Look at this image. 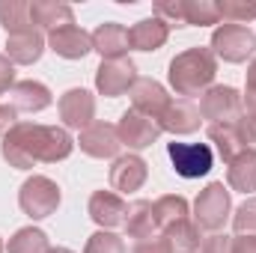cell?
Returning a JSON list of instances; mask_svg holds the SVG:
<instances>
[{
  "instance_id": "cell-19",
  "label": "cell",
  "mask_w": 256,
  "mask_h": 253,
  "mask_svg": "<svg viewBox=\"0 0 256 253\" xmlns=\"http://www.w3.org/2000/svg\"><path fill=\"white\" fill-rule=\"evenodd\" d=\"M30 15H33V27L36 30H57V27H68L74 24V12L72 6L57 3V0H33L30 3Z\"/></svg>"
},
{
  "instance_id": "cell-26",
  "label": "cell",
  "mask_w": 256,
  "mask_h": 253,
  "mask_svg": "<svg viewBox=\"0 0 256 253\" xmlns=\"http://www.w3.org/2000/svg\"><path fill=\"white\" fill-rule=\"evenodd\" d=\"M152 214H155V226H164L170 230L173 224L185 220L188 218V200L179 196V194H167V196H158L152 202Z\"/></svg>"
},
{
  "instance_id": "cell-25",
  "label": "cell",
  "mask_w": 256,
  "mask_h": 253,
  "mask_svg": "<svg viewBox=\"0 0 256 253\" xmlns=\"http://www.w3.org/2000/svg\"><path fill=\"white\" fill-rule=\"evenodd\" d=\"M126 232L131 238H149L155 236V214H152V202L149 200H137L131 202L126 212V220H122Z\"/></svg>"
},
{
  "instance_id": "cell-38",
  "label": "cell",
  "mask_w": 256,
  "mask_h": 253,
  "mask_svg": "<svg viewBox=\"0 0 256 253\" xmlns=\"http://www.w3.org/2000/svg\"><path fill=\"white\" fill-rule=\"evenodd\" d=\"M232 253H256V236H238V238H232Z\"/></svg>"
},
{
  "instance_id": "cell-5",
  "label": "cell",
  "mask_w": 256,
  "mask_h": 253,
  "mask_svg": "<svg viewBox=\"0 0 256 253\" xmlns=\"http://www.w3.org/2000/svg\"><path fill=\"white\" fill-rule=\"evenodd\" d=\"M230 212H232L230 190L224 188V182H212V185H206V188L200 190V196L194 202V224L200 230L214 232V230H220L226 224Z\"/></svg>"
},
{
  "instance_id": "cell-11",
  "label": "cell",
  "mask_w": 256,
  "mask_h": 253,
  "mask_svg": "<svg viewBox=\"0 0 256 253\" xmlns=\"http://www.w3.org/2000/svg\"><path fill=\"white\" fill-rule=\"evenodd\" d=\"M48 48L63 57V60H84L92 51V33L68 24V27H57L48 33Z\"/></svg>"
},
{
  "instance_id": "cell-6",
  "label": "cell",
  "mask_w": 256,
  "mask_h": 253,
  "mask_svg": "<svg viewBox=\"0 0 256 253\" xmlns=\"http://www.w3.org/2000/svg\"><path fill=\"white\" fill-rule=\"evenodd\" d=\"M200 114L212 126H218V122H236L244 114V104H242V96H238L236 86H224L220 84V86H208L202 92Z\"/></svg>"
},
{
  "instance_id": "cell-1",
  "label": "cell",
  "mask_w": 256,
  "mask_h": 253,
  "mask_svg": "<svg viewBox=\"0 0 256 253\" xmlns=\"http://www.w3.org/2000/svg\"><path fill=\"white\" fill-rule=\"evenodd\" d=\"M74 149V140L66 128L36 126V122H15L3 137V158L15 170H33V164H57L66 161Z\"/></svg>"
},
{
  "instance_id": "cell-14",
  "label": "cell",
  "mask_w": 256,
  "mask_h": 253,
  "mask_svg": "<svg viewBox=\"0 0 256 253\" xmlns=\"http://www.w3.org/2000/svg\"><path fill=\"white\" fill-rule=\"evenodd\" d=\"M146 176H149V167L140 155H120L110 167V185L120 194L140 190L146 185Z\"/></svg>"
},
{
  "instance_id": "cell-20",
  "label": "cell",
  "mask_w": 256,
  "mask_h": 253,
  "mask_svg": "<svg viewBox=\"0 0 256 253\" xmlns=\"http://www.w3.org/2000/svg\"><path fill=\"white\" fill-rule=\"evenodd\" d=\"M167 36H170V27L161 18H155V15L137 21L128 30V39H131V48L134 51H158V48H164Z\"/></svg>"
},
{
  "instance_id": "cell-4",
  "label": "cell",
  "mask_w": 256,
  "mask_h": 253,
  "mask_svg": "<svg viewBox=\"0 0 256 253\" xmlns=\"http://www.w3.org/2000/svg\"><path fill=\"white\" fill-rule=\"evenodd\" d=\"M18 206L27 218L33 220H42V218H51L60 206V188L54 179L48 176H30L21 190H18Z\"/></svg>"
},
{
  "instance_id": "cell-35",
  "label": "cell",
  "mask_w": 256,
  "mask_h": 253,
  "mask_svg": "<svg viewBox=\"0 0 256 253\" xmlns=\"http://www.w3.org/2000/svg\"><path fill=\"white\" fill-rule=\"evenodd\" d=\"M202 253H232V236L214 232L202 242Z\"/></svg>"
},
{
  "instance_id": "cell-29",
  "label": "cell",
  "mask_w": 256,
  "mask_h": 253,
  "mask_svg": "<svg viewBox=\"0 0 256 253\" xmlns=\"http://www.w3.org/2000/svg\"><path fill=\"white\" fill-rule=\"evenodd\" d=\"M167 238H170L176 253H194L200 248V226L185 218V220H179V224H173L167 230Z\"/></svg>"
},
{
  "instance_id": "cell-15",
  "label": "cell",
  "mask_w": 256,
  "mask_h": 253,
  "mask_svg": "<svg viewBox=\"0 0 256 253\" xmlns=\"http://www.w3.org/2000/svg\"><path fill=\"white\" fill-rule=\"evenodd\" d=\"M86 212H90V218H92L102 230H110V226H120V224L126 220L128 206L122 202V196L114 194V190H96V194L90 196Z\"/></svg>"
},
{
  "instance_id": "cell-13",
  "label": "cell",
  "mask_w": 256,
  "mask_h": 253,
  "mask_svg": "<svg viewBox=\"0 0 256 253\" xmlns=\"http://www.w3.org/2000/svg\"><path fill=\"white\" fill-rule=\"evenodd\" d=\"M80 152H86L90 158H116L120 152V134H116V126L110 122H92L90 128L80 131Z\"/></svg>"
},
{
  "instance_id": "cell-18",
  "label": "cell",
  "mask_w": 256,
  "mask_h": 253,
  "mask_svg": "<svg viewBox=\"0 0 256 253\" xmlns=\"http://www.w3.org/2000/svg\"><path fill=\"white\" fill-rule=\"evenodd\" d=\"M200 122H202V114H200V108L194 102H188V98L170 102V108L158 120L161 131H170V134H194L200 128Z\"/></svg>"
},
{
  "instance_id": "cell-30",
  "label": "cell",
  "mask_w": 256,
  "mask_h": 253,
  "mask_svg": "<svg viewBox=\"0 0 256 253\" xmlns=\"http://www.w3.org/2000/svg\"><path fill=\"white\" fill-rule=\"evenodd\" d=\"M84 253H126V244H122L120 236H114V232H108V230H98V232H92V236L86 238Z\"/></svg>"
},
{
  "instance_id": "cell-17",
  "label": "cell",
  "mask_w": 256,
  "mask_h": 253,
  "mask_svg": "<svg viewBox=\"0 0 256 253\" xmlns=\"http://www.w3.org/2000/svg\"><path fill=\"white\" fill-rule=\"evenodd\" d=\"M45 45H48V39L39 30L12 33V36H6V57L18 66H33L45 54Z\"/></svg>"
},
{
  "instance_id": "cell-32",
  "label": "cell",
  "mask_w": 256,
  "mask_h": 253,
  "mask_svg": "<svg viewBox=\"0 0 256 253\" xmlns=\"http://www.w3.org/2000/svg\"><path fill=\"white\" fill-rule=\"evenodd\" d=\"M232 226H236L238 236H256V196L244 200V202L236 208V214H232Z\"/></svg>"
},
{
  "instance_id": "cell-27",
  "label": "cell",
  "mask_w": 256,
  "mask_h": 253,
  "mask_svg": "<svg viewBox=\"0 0 256 253\" xmlns=\"http://www.w3.org/2000/svg\"><path fill=\"white\" fill-rule=\"evenodd\" d=\"M48 236L36 226H21L12 238H9V253H48Z\"/></svg>"
},
{
  "instance_id": "cell-40",
  "label": "cell",
  "mask_w": 256,
  "mask_h": 253,
  "mask_svg": "<svg viewBox=\"0 0 256 253\" xmlns=\"http://www.w3.org/2000/svg\"><path fill=\"white\" fill-rule=\"evenodd\" d=\"M0 253H3V242H0Z\"/></svg>"
},
{
  "instance_id": "cell-23",
  "label": "cell",
  "mask_w": 256,
  "mask_h": 253,
  "mask_svg": "<svg viewBox=\"0 0 256 253\" xmlns=\"http://www.w3.org/2000/svg\"><path fill=\"white\" fill-rule=\"evenodd\" d=\"M208 140L214 143L218 155H220L226 164H230L238 152L248 149L244 140H242V134H238V126H236V122H218V126H208Z\"/></svg>"
},
{
  "instance_id": "cell-33",
  "label": "cell",
  "mask_w": 256,
  "mask_h": 253,
  "mask_svg": "<svg viewBox=\"0 0 256 253\" xmlns=\"http://www.w3.org/2000/svg\"><path fill=\"white\" fill-rule=\"evenodd\" d=\"M131 253H173V244L167 236H149V238H140Z\"/></svg>"
},
{
  "instance_id": "cell-24",
  "label": "cell",
  "mask_w": 256,
  "mask_h": 253,
  "mask_svg": "<svg viewBox=\"0 0 256 253\" xmlns=\"http://www.w3.org/2000/svg\"><path fill=\"white\" fill-rule=\"evenodd\" d=\"M0 27L9 36L36 30L33 27V15H30V3L27 0H0Z\"/></svg>"
},
{
  "instance_id": "cell-12",
  "label": "cell",
  "mask_w": 256,
  "mask_h": 253,
  "mask_svg": "<svg viewBox=\"0 0 256 253\" xmlns=\"http://www.w3.org/2000/svg\"><path fill=\"white\" fill-rule=\"evenodd\" d=\"M60 120H63L66 128H90L92 120H96V98L92 92L74 86L63 92L60 98Z\"/></svg>"
},
{
  "instance_id": "cell-21",
  "label": "cell",
  "mask_w": 256,
  "mask_h": 253,
  "mask_svg": "<svg viewBox=\"0 0 256 253\" xmlns=\"http://www.w3.org/2000/svg\"><path fill=\"white\" fill-rule=\"evenodd\" d=\"M9 96H12V108L24 110V114H39L54 102L51 90L45 84H39V80H18Z\"/></svg>"
},
{
  "instance_id": "cell-3",
  "label": "cell",
  "mask_w": 256,
  "mask_h": 253,
  "mask_svg": "<svg viewBox=\"0 0 256 253\" xmlns=\"http://www.w3.org/2000/svg\"><path fill=\"white\" fill-rule=\"evenodd\" d=\"M256 51V33L244 24H220L212 33V54L224 63H244Z\"/></svg>"
},
{
  "instance_id": "cell-7",
  "label": "cell",
  "mask_w": 256,
  "mask_h": 253,
  "mask_svg": "<svg viewBox=\"0 0 256 253\" xmlns=\"http://www.w3.org/2000/svg\"><path fill=\"white\" fill-rule=\"evenodd\" d=\"M167 155H170L173 170L182 179H200L214 164V152H212L208 143H170Z\"/></svg>"
},
{
  "instance_id": "cell-9",
  "label": "cell",
  "mask_w": 256,
  "mask_h": 253,
  "mask_svg": "<svg viewBox=\"0 0 256 253\" xmlns=\"http://www.w3.org/2000/svg\"><path fill=\"white\" fill-rule=\"evenodd\" d=\"M116 134H120V143L128 146V149H146L161 137V126L152 116H143V114H137L131 108V110L122 114V120L116 126Z\"/></svg>"
},
{
  "instance_id": "cell-8",
  "label": "cell",
  "mask_w": 256,
  "mask_h": 253,
  "mask_svg": "<svg viewBox=\"0 0 256 253\" xmlns=\"http://www.w3.org/2000/svg\"><path fill=\"white\" fill-rule=\"evenodd\" d=\"M137 80V66L131 57H120V60H102L96 68V90L108 98H116L128 92Z\"/></svg>"
},
{
  "instance_id": "cell-31",
  "label": "cell",
  "mask_w": 256,
  "mask_h": 253,
  "mask_svg": "<svg viewBox=\"0 0 256 253\" xmlns=\"http://www.w3.org/2000/svg\"><path fill=\"white\" fill-rule=\"evenodd\" d=\"M218 9H220V18H226L230 24H242V21L256 18V3H244V0H220Z\"/></svg>"
},
{
  "instance_id": "cell-34",
  "label": "cell",
  "mask_w": 256,
  "mask_h": 253,
  "mask_svg": "<svg viewBox=\"0 0 256 253\" xmlns=\"http://www.w3.org/2000/svg\"><path fill=\"white\" fill-rule=\"evenodd\" d=\"M242 104H244V114L248 116H256V57L248 66V92H244Z\"/></svg>"
},
{
  "instance_id": "cell-36",
  "label": "cell",
  "mask_w": 256,
  "mask_h": 253,
  "mask_svg": "<svg viewBox=\"0 0 256 253\" xmlns=\"http://www.w3.org/2000/svg\"><path fill=\"white\" fill-rule=\"evenodd\" d=\"M15 86V68H12V60L6 57V54H0V96L6 92V90H12Z\"/></svg>"
},
{
  "instance_id": "cell-16",
  "label": "cell",
  "mask_w": 256,
  "mask_h": 253,
  "mask_svg": "<svg viewBox=\"0 0 256 253\" xmlns=\"http://www.w3.org/2000/svg\"><path fill=\"white\" fill-rule=\"evenodd\" d=\"M128 48H131V39H128V30L116 21H104L96 27L92 33V51L102 54V60H120L126 57Z\"/></svg>"
},
{
  "instance_id": "cell-10",
  "label": "cell",
  "mask_w": 256,
  "mask_h": 253,
  "mask_svg": "<svg viewBox=\"0 0 256 253\" xmlns=\"http://www.w3.org/2000/svg\"><path fill=\"white\" fill-rule=\"evenodd\" d=\"M128 92H131V104H134V110L143 114V116H152L155 122H158V120L164 116V110L170 108V96H167V90H164L158 80H152V78H137L134 86H131Z\"/></svg>"
},
{
  "instance_id": "cell-39",
  "label": "cell",
  "mask_w": 256,
  "mask_h": 253,
  "mask_svg": "<svg viewBox=\"0 0 256 253\" xmlns=\"http://www.w3.org/2000/svg\"><path fill=\"white\" fill-rule=\"evenodd\" d=\"M48 253H72V250H68V248H51Z\"/></svg>"
},
{
  "instance_id": "cell-37",
  "label": "cell",
  "mask_w": 256,
  "mask_h": 253,
  "mask_svg": "<svg viewBox=\"0 0 256 253\" xmlns=\"http://www.w3.org/2000/svg\"><path fill=\"white\" fill-rule=\"evenodd\" d=\"M15 120H18V110L12 104H0V137H6L9 128H15Z\"/></svg>"
},
{
  "instance_id": "cell-2",
  "label": "cell",
  "mask_w": 256,
  "mask_h": 253,
  "mask_svg": "<svg viewBox=\"0 0 256 253\" xmlns=\"http://www.w3.org/2000/svg\"><path fill=\"white\" fill-rule=\"evenodd\" d=\"M214 74H218V57L212 54V48H188L176 54L167 72L176 96H200L202 90L212 86Z\"/></svg>"
},
{
  "instance_id": "cell-28",
  "label": "cell",
  "mask_w": 256,
  "mask_h": 253,
  "mask_svg": "<svg viewBox=\"0 0 256 253\" xmlns=\"http://www.w3.org/2000/svg\"><path fill=\"white\" fill-rule=\"evenodd\" d=\"M208 27L220 24L218 0H185V27Z\"/></svg>"
},
{
  "instance_id": "cell-22",
  "label": "cell",
  "mask_w": 256,
  "mask_h": 253,
  "mask_svg": "<svg viewBox=\"0 0 256 253\" xmlns=\"http://www.w3.org/2000/svg\"><path fill=\"white\" fill-rule=\"evenodd\" d=\"M226 182L232 190L242 194H254L256 190V149H244L238 152L230 167H226Z\"/></svg>"
}]
</instances>
